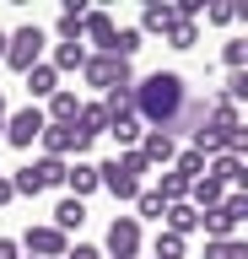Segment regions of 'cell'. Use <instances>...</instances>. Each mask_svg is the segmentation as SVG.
Returning a JSON list of instances; mask_svg holds the SVG:
<instances>
[{
    "mask_svg": "<svg viewBox=\"0 0 248 259\" xmlns=\"http://www.w3.org/2000/svg\"><path fill=\"white\" fill-rule=\"evenodd\" d=\"M183 97H189V81L178 76V70H151L146 81H135V119L146 130H173V119H178Z\"/></svg>",
    "mask_w": 248,
    "mask_h": 259,
    "instance_id": "obj_1",
    "label": "cell"
},
{
    "mask_svg": "<svg viewBox=\"0 0 248 259\" xmlns=\"http://www.w3.org/2000/svg\"><path fill=\"white\" fill-rule=\"evenodd\" d=\"M146 157L140 151H119V157L97 162V189H108L114 200H124V205H135V194L146 189Z\"/></svg>",
    "mask_w": 248,
    "mask_h": 259,
    "instance_id": "obj_2",
    "label": "cell"
},
{
    "mask_svg": "<svg viewBox=\"0 0 248 259\" xmlns=\"http://www.w3.org/2000/svg\"><path fill=\"white\" fill-rule=\"evenodd\" d=\"M43 44H49L43 27H38V22H22L17 32H6V60H0V65H11L17 76H27V70L43 60Z\"/></svg>",
    "mask_w": 248,
    "mask_h": 259,
    "instance_id": "obj_3",
    "label": "cell"
},
{
    "mask_svg": "<svg viewBox=\"0 0 248 259\" xmlns=\"http://www.w3.org/2000/svg\"><path fill=\"white\" fill-rule=\"evenodd\" d=\"M81 81L92 92H114V87H135V65L114 60V54H86L81 65Z\"/></svg>",
    "mask_w": 248,
    "mask_h": 259,
    "instance_id": "obj_4",
    "label": "cell"
},
{
    "mask_svg": "<svg viewBox=\"0 0 248 259\" xmlns=\"http://www.w3.org/2000/svg\"><path fill=\"white\" fill-rule=\"evenodd\" d=\"M140 243H146L140 222L135 216H114L108 222V238H103V259H140Z\"/></svg>",
    "mask_w": 248,
    "mask_h": 259,
    "instance_id": "obj_5",
    "label": "cell"
},
{
    "mask_svg": "<svg viewBox=\"0 0 248 259\" xmlns=\"http://www.w3.org/2000/svg\"><path fill=\"white\" fill-rule=\"evenodd\" d=\"M43 124H49V119H43V108H38V103H27V108L6 113V135H0V141H11L17 151H33V141L43 135Z\"/></svg>",
    "mask_w": 248,
    "mask_h": 259,
    "instance_id": "obj_6",
    "label": "cell"
},
{
    "mask_svg": "<svg viewBox=\"0 0 248 259\" xmlns=\"http://www.w3.org/2000/svg\"><path fill=\"white\" fill-rule=\"evenodd\" d=\"M17 243H22V254H27V259H65V248H70V238H65V232H54L49 222H33Z\"/></svg>",
    "mask_w": 248,
    "mask_h": 259,
    "instance_id": "obj_7",
    "label": "cell"
},
{
    "mask_svg": "<svg viewBox=\"0 0 248 259\" xmlns=\"http://www.w3.org/2000/svg\"><path fill=\"white\" fill-rule=\"evenodd\" d=\"M114 32H119V22L108 11H86L81 16V44H92V54H108L114 49Z\"/></svg>",
    "mask_w": 248,
    "mask_h": 259,
    "instance_id": "obj_8",
    "label": "cell"
},
{
    "mask_svg": "<svg viewBox=\"0 0 248 259\" xmlns=\"http://www.w3.org/2000/svg\"><path fill=\"white\" fill-rule=\"evenodd\" d=\"M173 27H178L173 0H146V11H140V38H167Z\"/></svg>",
    "mask_w": 248,
    "mask_h": 259,
    "instance_id": "obj_9",
    "label": "cell"
},
{
    "mask_svg": "<svg viewBox=\"0 0 248 259\" xmlns=\"http://www.w3.org/2000/svg\"><path fill=\"white\" fill-rule=\"evenodd\" d=\"M135 151L146 157V167H173V157H178V141H173V135H162V130H146Z\"/></svg>",
    "mask_w": 248,
    "mask_h": 259,
    "instance_id": "obj_10",
    "label": "cell"
},
{
    "mask_svg": "<svg viewBox=\"0 0 248 259\" xmlns=\"http://www.w3.org/2000/svg\"><path fill=\"white\" fill-rule=\"evenodd\" d=\"M205 178H216L221 189H243L248 162H243V157H232V151H221V157H211V162H205Z\"/></svg>",
    "mask_w": 248,
    "mask_h": 259,
    "instance_id": "obj_11",
    "label": "cell"
},
{
    "mask_svg": "<svg viewBox=\"0 0 248 259\" xmlns=\"http://www.w3.org/2000/svg\"><path fill=\"white\" fill-rule=\"evenodd\" d=\"M65 189H70V200H86V194H97V162H86V157L65 162Z\"/></svg>",
    "mask_w": 248,
    "mask_h": 259,
    "instance_id": "obj_12",
    "label": "cell"
},
{
    "mask_svg": "<svg viewBox=\"0 0 248 259\" xmlns=\"http://www.w3.org/2000/svg\"><path fill=\"white\" fill-rule=\"evenodd\" d=\"M22 81H27V97H33L38 108H43V103H49V97L60 92V70H54L49 60H38L33 70H27V76H22Z\"/></svg>",
    "mask_w": 248,
    "mask_h": 259,
    "instance_id": "obj_13",
    "label": "cell"
},
{
    "mask_svg": "<svg viewBox=\"0 0 248 259\" xmlns=\"http://www.w3.org/2000/svg\"><path fill=\"white\" fill-rule=\"evenodd\" d=\"M205 124V97H183V108H178V119H173V130H167V135H173V141H178V135H194V130Z\"/></svg>",
    "mask_w": 248,
    "mask_h": 259,
    "instance_id": "obj_14",
    "label": "cell"
},
{
    "mask_svg": "<svg viewBox=\"0 0 248 259\" xmlns=\"http://www.w3.org/2000/svg\"><path fill=\"white\" fill-rule=\"evenodd\" d=\"M76 108H81V97L70 92V87H60V92L43 103V119H49V124H76Z\"/></svg>",
    "mask_w": 248,
    "mask_h": 259,
    "instance_id": "obj_15",
    "label": "cell"
},
{
    "mask_svg": "<svg viewBox=\"0 0 248 259\" xmlns=\"http://www.w3.org/2000/svg\"><path fill=\"white\" fill-rule=\"evenodd\" d=\"M81 222H86V200H70V194H65V200L54 205V222H49V227L70 238V232H81Z\"/></svg>",
    "mask_w": 248,
    "mask_h": 259,
    "instance_id": "obj_16",
    "label": "cell"
},
{
    "mask_svg": "<svg viewBox=\"0 0 248 259\" xmlns=\"http://www.w3.org/2000/svg\"><path fill=\"white\" fill-rule=\"evenodd\" d=\"M162 227H167V232H178V238H194V232H200V210L189 205V200H178V205H167Z\"/></svg>",
    "mask_w": 248,
    "mask_h": 259,
    "instance_id": "obj_17",
    "label": "cell"
},
{
    "mask_svg": "<svg viewBox=\"0 0 248 259\" xmlns=\"http://www.w3.org/2000/svg\"><path fill=\"white\" fill-rule=\"evenodd\" d=\"M76 130H81L86 141L108 135V108H103V103H81V108H76Z\"/></svg>",
    "mask_w": 248,
    "mask_h": 259,
    "instance_id": "obj_18",
    "label": "cell"
},
{
    "mask_svg": "<svg viewBox=\"0 0 248 259\" xmlns=\"http://www.w3.org/2000/svg\"><path fill=\"white\" fill-rule=\"evenodd\" d=\"M221 200H227V189H221L216 178H194V184H189V205L194 210H216Z\"/></svg>",
    "mask_w": 248,
    "mask_h": 259,
    "instance_id": "obj_19",
    "label": "cell"
},
{
    "mask_svg": "<svg viewBox=\"0 0 248 259\" xmlns=\"http://www.w3.org/2000/svg\"><path fill=\"white\" fill-rule=\"evenodd\" d=\"M108 135H114V146L119 151H135V146H140V135H146V124H140V119H108Z\"/></svg>",
    "mask_w": 248,
    "mask_h": 259,
    "instance_id": "obj_20",
    "label": "cell"
},
{
    "mask_svg": "<svg viewBox=\"0 0 248 259\" xmlns=\"http://www.w3.org/2000/svg\"><path fill=\"white\" fill-rule=\"evenodd\" d=\"M140 49H146V38H140V27H119V32H114V49H108V54L130 65L135 54H140Z\"/></svg>",
    "mask_w": 248,
    "mask_h": 259,
    "instance_id": "obj_21",
    "label": "cell"
},
{
    "mask_svg": "<svg viewBox=\"0 0 248 259\" xmlns=\"http://www.w3.org/2000/svg\"><path fill=\"white\" fill-rule=\"evenodd\" d=\"M49 65L60 70V76H65V70H81V65H86V44H54Z\"/></svg>",
    "mask_w": 248,
    "mask_h": 259,
    "instance_id": "obj_22",
    "label": "cell"
},
{
    "mask_svg": "<svg viewBox=\"0 0 248 259\" xmlns=\"http://www.w3.org/2000/svg\"><path fill=\"white\" fill-rule=\"evenodd\" d=\"M27 167L38 173L43 189H65V162H60V157H38V162H27Z\"/></svg>",
    "mask_w": 248,
    "mask_h": 259,
    "instance_id": "obj_23",
    "label": "cell"
},
{
    "mask_svg": "<svg viewBox=\"0 0 248 259\" xmlns=\"http://www.w3.org/2000/svg\"><path fill=\"white\" fill-rule=\"evenodd\" d=\"M162 216H167V200L157 189H140V194H135V222H162Z\"/></svg>",
    "mask_w": 248,
    "mask_h": 259,
    "instance_id": "obj_24",
    "label": "cell"
},
{
    "mask_svg": "<svg viewBox=\"0 0 248 259\" xmlns=\"http://www.w3.org/2000/svg\"><path fill=\"white\" fill-rule=\"evenodd\" d=\"M103 108H108V119H130V113H135V87H114V92H103Z\"/></svg>",
    "mask_w": 248,
    "mask_h": 259,
    "instance_id": "obj_25",
    "label": "cell"
},
{
    "mask_svg": "<svg viewBox=\"0 0 248 259\" xmlns=\"http://www.w3.org/2000/svg\"><path fill=\"white\" fill-rule=\"evenodd\" d=\"M173 173L194 184V178H205V157H200L194 146H178V157H173Z\"/></svg>",
    "mask_w": 248,
    "mask_h": 259,
    "instance_id": "obj_26",
    "label": "cell"
},
{
    "mask_svg": "<svg viewBox=\"0 0 248 259\" xmlns=\"http://www.w3.org/2000/svg\"><path fill=\"white\" fill-rule=\"evenodd\" d=\"M189 254V238H178V232H157V243H151V259H183Z\"/></svg>",
    "mask_w": 248,
    "mask_h": 259,
    "instance_id": "obj_27",
    "label": "cell"
},
{
    "mask_svg": "<svg viewBox=\"0 0 248 259\" xmlns=\"http://www.w3.org/2000/svg\"><path fill=\"white\" fill-rule=\"evenodd\" d=\"M157 194H162L167 205H178V200H189V178H178L173 167H167V173H162V184H157Z\"/></svg>",
    "mask_w": 248,
    "mask_h": 259,
    "instance_id": "obj_28",
    "label": "cell"
},
{
    "mask_svg": "<svg viewBox=\"0 0 248 259\" xmlns=\"http://www.w3.org/2000/svg\"><path fill=\"white\" fill-rule=\"evenodd\" d=\"M205 259H248V243L243 238H227V243H211V238H205Z\"/></svg>",
    "mask_w": 248,
    "mask_h": 259,
    "instance_id": "obj_29",
    "label": "cell"
},
{
    "mask_svg": "<svg viewBox=\"0 0 248 259\" xmlns=\"http://www.w3.org/2000/svg\"><path fill=\"white\" fill-rule=\"evenodd\" d=\"M194 44H200V22H178L167 32V49H194Z\"/></svg>",
    "mask_w": 248,
    "mask_h": 259,
    "instance_id": "obj_30",
    "label": "cell"
},
{
    "mask_svg": "<svg viewBox=\"0 0 248 259\" xmlns=\"http://www.w3.org/2000/svg\"><path fill=\"white\" fill-rule=\"evenodd\" d=\"M221 60H227V70H248V38H232L221 49Z\"/></svg>",
    "mask_w": 248,
    "mask_h": 259,
    "instance_id": "obj_31",
    "label": "cell"
},
{
    "mask_svg": "<svg viewBox=\"0 0 248 259\" xmlns=\"http://www.w3.org/2000/svg\"><path fill=\"white\" fill-rule=\"evenodd\" d=\"M54 38L60 44H81V16H60L54 22Z\"/></svg>",
    "mask_w": 248,
    "mask_h": 259,
    "instance_id": "obj_32",
    "label": "cell"
},
{
    "mask_svg": "<svg viewBox=\"0 0 248 259\" xmlns=\"http://www.w3.org/2000/svg\"><path fill=\"white\" fill-rule=\"evenodd\" d=\"M205 22L211 27H232L237 22V6H205Z\"/></svg>",
    "mask_w": 248,
    "mask_h": 259,
    "instance_id": "obj_33",
    "label": "cell"
},
{
    "mask_svg": "<svg viewBox=\"0 0 248 259\" xmlns=\"http://www.w3.org/2000/svg\"><path fill=\"white\" fill-rule=\"evenodd\" d=\"M65 259H103V248H92V243H76V248H65Z\"/></svg>",
    "mask_w": 248,
    "mask_h": 259,
    "instance_id": "obj_34",
    "label": "cell"
},
{
    "mask_svg": "<svg viewBox=\"0 0 248 259\" xmlns=\"http://www.w3.org/2000/svg\"><path fill=\"white\" fill-rule=\"evenodd\" d=\"M0 259H22V243L17 238H0Z\"/></svg>",
    "mask_w": 248,
    "mask_h": 259,
    "instance_id": "obj_35",
    "label": "cell"
},
{
    "mask_svg": "<svg viewBox=\"0 0 248 259\" xmlns=\"http://www.w3.org/2000/svg\"><path fill=\"white\" fill-rule=\"evenodd\" d=\"M11 200H17V189H11V178L0 173V205H11Z\"/></svg>",
    "mask_w": 248,
    "mask_h": 259,
    "instance_id": "obj_36",
    "label": "cell"
},
{
    "mask_svg": "<svg viewBox=\"0 0 248 259\" xmlns=\"http://www.w3.org/2000/svg\"><path fill=\"white\" fill-rule=\"evenodd\" d=\"M6 113H11V108H6V92H0V135H6Z\"/></svg>",
    "mask_w": 248,
    "mask_h": 259,
    "instance_id": "obj_37",
    "label": "cell"
},
{
    "mask_svg": "<svg viewBox=\"0 0 248 259\" xmlns=\"http://www.w3.org/2000/svg\"><path fill=\"white\" fill-rule=\"evenodd\" d=\"M0 60H6V32H0Z\"/></svg>",
    "mask_w": 248,
    "mask_h": 259,
    "instance_id": "obj_38",
    "label": "cell"
},
{
    "mask_svg": "<svg viewBox=\"0 0 248 259\" xmlns=\"http://www.w3.org/2000/svg\"><path fill=\"white\" fill-rule=\"evenodd\" d=\"M22 259H27V254H22Z\"/></svg>",
    "mask_w": 248,
    "mask_h": 259,
    "instance_id": "obj_39",
    "label": "cell"
}]
</instances>
